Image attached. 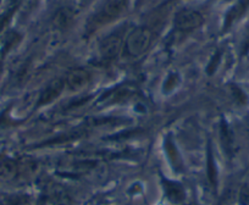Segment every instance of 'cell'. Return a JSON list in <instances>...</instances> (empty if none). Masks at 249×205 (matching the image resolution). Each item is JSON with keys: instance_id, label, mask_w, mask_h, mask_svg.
<instances>
[{"instance_id": "1", "label": "cell", "mask_w": 249, "mask_h": 205, "mask_svg": "<svg viewBox=\"0 0 249 205\" xmlns=\"http://www.w3.org/2000/svg\"><path fill=\"white\" fill-rule=\"evenodd\" d=\"M152 31L145 27H138L133 30L126 38V51L131 56H140L144 54L152 43Z\"/></svg>"}, {"instance_id": "10", "label": "cell", "mask_w": 249, "mask_h": 205, "mask_svg": "<svg viewBox=\"0 0 249 205\" xmlns=\"http://www.w3.org/2000/svg\"><path fill=\"white\" fill-rule=\"evenodd\" d=\"M248 5L249 0H241L233 9H231V11H230L226 17V26H230L234 20H237L244 13V10L248 8Z\"/></svg>"}, {"instance_id": "6", "label": "cell", "mask_w": 249, "mask_h": 205, "mask_svg": "<svg viewBox=\"0 0 249 205\" xmlns=\"http://www.w3.org/2000/svg\"><path fill=\"white\" fill-rule=\"evenodd\" d=\"M90 82V75L85 68H73L66 76V85L71 90H81Z\"/></svg>"}, {"instance_id": "4", "label": "cell", "mask_w": 249, "mask_h": 205, "mask_svg": "<svg viewBox=\"0 0 249 205\" xmlns=\"http://www.w3.org/2000/svg\"><path fill=\"white\" fill-rule=\"evenodd\" d=\"M122 47H124L122 38L117 34H110L100 43V55H102L103 59H107V60L116 59L120 55V53H121Z\"/></svg>"}, {"instance_id": "5", "label": "cell", "mask_w": 249, "mask_h": 205, "mask_svg": "<svg viewBox=\"0 0 249 205\" xmlns=\"http://www.w3.org/2000/svg\"><path fill=\"white\" fill-rule=\"evenodd\" d=\"M64 88H65V81L61 80V78H55V80L50 81L47 87L40 93L38 105H48V104L54 102L56 98L60 97Z\"/></svg>"}, {"instance_id": "8", "label": "cell", "mask_w": 249, "mask_h": 205, "mask_svg": "<svg viewBox=\"0 0 249 205\" xmlns=\"http://www.w3.org/2000/svg\"><path fill=\"white\" fill-rule=\"evenodd\" d=\"M72 20H73L72 10L69 8H61L55 13L54 18H53V22H54L55 27L62 31L69 28V26L72 23Z\"/></svg>"}, {"instance_id": "11", "label": "cell", "mask_w": 249, "mask_h": 205, "mask_svg": "<svg viewBox=\"0 0 249 205\" xmlns=\"http://www.w3.org/2000/svg\"><path fill=\"white\" fill-rule=\"evenodd\" d=\"M208 165H209V178L210 182L214 186H216V171H215V165H214V158H213L212 150L209 148V154H208Z\"/></svg>"}, {"instance_id": "3", "label": "cell", "mask_w": 249, "mask_h": 205, "mask_svg": "<svg viewBox=\"0 0 249 205\" xmlns=\"http://www.w3.org/2000/svg\"><path fill=\"white\" fill-rule=\"evenodd\" d=\"M174 22L177 30L187 32V31H193L200 27L204 22V17L198 11L192 10V9H184L176 14Z\"/></svg>"}, {"instance_id": "13", "label": "cell", "mask_w": 249, "mask_h": 205, "mask_svg": "<svg viewBox=\"0 0 249 205\" xmlns=\"http://www.w3.org/2000/svg\"><path fill=\"white\" fill-rule=\"evenodd\" d=\"M239 204L241 205H249V187L248 186H243L239 190L238 195Z\"/></svg>"}, {"instance_id": "12", "label": "cell", "mask_w": 249, "mask_h": 205, "mask_svg": "<svg viewBox=\"0 0 249 205\" xmlns=\"http://www.w3.org/2000/svg\"><path fill=\"white\" fill-rule=\"evenodd\" d=\"M221 142L224 143V147L226 149L227 153H230L232 150V139L230 137V131L227 130L226 126H222L221 130Z\"/></svg>"}, {"instance_id": "7", "label": "cell", "mask_w": 249, "mask_h": 205, "mask_svg": "<svg viewBox=\"0 0 249 205\" xmlns=\"http://www.w3.org/2000/svg\"><path fill=\"white\" fill-rule=\"evenodd\" d=\"M164 189L167 199L175 204H181L184 200V189L179 183L174 181L164 180Z\"/></svg>"}, {"instance_id": "2", "label": "cell", "mask_w": 249, "mask_h": 205, "mask_svg": "<svg viewBox=\"0 0 249 205\" xmlns=\"http://www.w3.org/2000/svg\"><path fill=\"white\" fill-rule=\"evenodd\" d=\"M126 6H127V0H107L104 5L100 8V10L95 14L92 22L94 23L95 27L107 25V23L116 20L126 10Z\"/></svg>"}, {"instance_id": "9", "label": "cell", "mask_w": 249, "mask_h": 205, "mask_svg": "<svg viewBox=\"0 0 249 205\" xmlns=\"http://www.w3.org/2000/svg\"><path fill=\"white\" fill-rule=\"evenodd\" d=\"M18 172V164L8 156H0V178H13Z\"/></svg>"}]
</instances>
